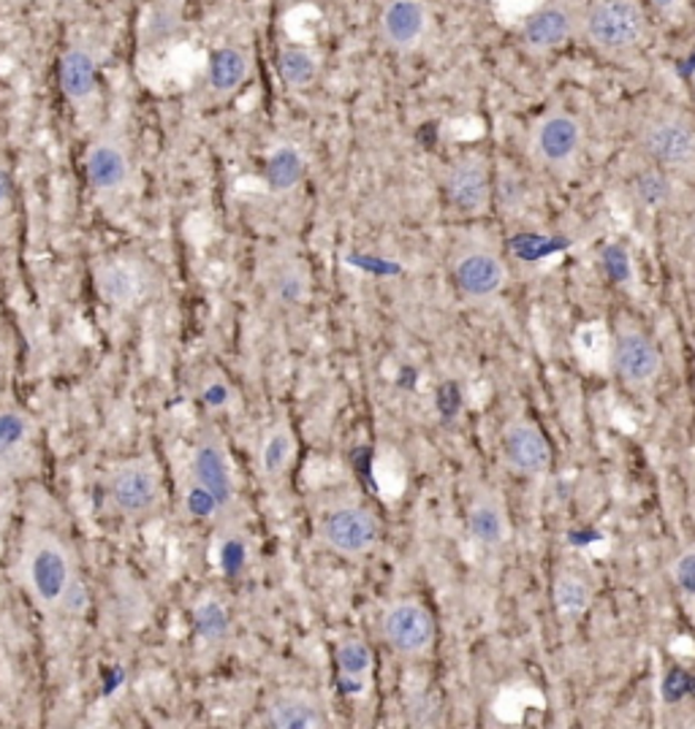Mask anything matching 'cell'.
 Returning <instances> with one entry per match:
<instances>
[{
  "label": "cell",
  "mask_w": 695,
  "mask_h": 729,
  "mask_svg": "<svg viewBox=\"0 0 695 729\" xmlns=\"http://www.w3.org/2000/svg\"><path fill=\"white\" fill-rule=\"evenodd\" d=\"M582 36L606 58H627L647 39V14L638 0H593L582 14Z\"/></svg>",
  "instance_id": "1"
},
{
  "label": "cell",
  "mask_w": 695,
  "mask_h": 729,
  "mask_svg": "<svg viewBox=\"0 0 695 729\" xmlns=\"http://www.w3.org/2000/svg\"><path fill=\"white\" fill-rule=\"evenodd\" d=\"M644 156L663 171L695 174V122L676 109H657L638 128Z\"/></svg>",
  "instance_id": "2"
},
{
  "label": "cell",
  "mask_w": 695,
  "mask_h": 729,
  "mask_svg": "<svg viewBox=\"0 0 695 729\" xmlns=\"http://www.w3.org/2000/svg\"><path fill=\"white\" fill-rule=\"evenodd\" d=\"M22 586L39 608H54L73 578L71 561L60 540L47 531H30L22 548Z\"/></svg>",
  "instance_id": "3"
},
{
  "label": "cell",
  "mask_w": 695,
  "mask_h": 729,
  "mask_svg": "<svg viewBox=\"0 0 695 729\" xmlns=\"http://www.w3.org/2000/svg\"><path fill=\"white\" fill-rule=\"evenodd\" d=\"M318 540L326 551L346 559H361L378 548L380 521L370 508L359 502L331 505L318 521Z\"/></svg>",
  "instance_id": "4"
},
{
  "label": "cell",
  "mask_w": 695,
  "mask_h": 729,
  "mask_svg": "<svg viewBox=\"0 0 695 729\" xmlns=\"http://www.w3.org/2000/svg\"><path fill=\"white\" fill-rule=\"evenodd\" d=\"M109 499L122 518L145 521L156 516L163 502L161 472L152 459L122 461L109 475Z\"/></svg>",
  "instance_id": "5"
},
{
  "label": "cell",
  "mask_w": 695,
  "mask_h": 729,
  "mask_svg": "<svg viewBox=\"0 0 695 729\" xmlns=\"http://www.w3.org/2000/svg\"><path fill=\"white\" fill-rule=\"evenodd\" d=\"M612 369L633 391L655 386L663 372V356L655 339L631 320H617L612 344Z\"/></svg>",
  "instance_id": "6"
},
{
  "label": "cell",
  "mask_w": 695,
  "mask_h": 729,
  "mask_svg": "<svg viewBox=\"0 0 695 729\" xmlns=\"http://www.w3.org/2000/svg\"><path fill=\"white\" fill-rule=\"evenodd\" d=\"M380 635L397 657L416 659L435 646V619L418 599H397L380 616Z\"/></svg>",
  "instance_id": "7"
},
{
  "label": "cell",
  "mask_w": 695,
  "mask_h": 729,
  "mask_svg": "<svg viewBox=\"0 0 695 729\" xmlns=\"http://www.w3.org/2000/svg\"><path fill=\"white\" fill-rule=\"evenodd\" d=\"M131 150L117 128H103L85 152V174L101 199H117L131 182Z\"/></svg>",
  "instance_id": "8"
},
{
  "label": "cell",
  "mask_w": 695,
  "mask_h": 729,
  "mask_svg": "<svg viewBox=\"0 0 695 729\" xmlns=\"http://www.w3.org/2000/svg\"><path fill=\"white\" fill-rule=\"evenodd\" d=\"M451 277L467 301H492L506 288L508 271L492 247L467 242L454 252Z\"/></svg>",
  "instance_id": "9"
},
{
  "label": "cell",
  "mask_w": 695,
  "mask_h": 729,
  "mask_svg": "<svg viewBox=\"0 0 695 729\" xmlns=\"http://www.w3.org/2000/svg\"><path fill=\"white\" fill-rule=\"evenodd\" d=\"M500 453L510 472L540 478L552 469V445L544 429L527 416H510L500 429Z\"/></svg>",
  "instance_id": "10"
},
{
  "label": "cell",
  "mask_w": 695,
  "mask_h": 729,
  "mask_svg": "<svg viewBox=\"0 0 695 729\" xmlns=\"http://www.w3.org/2000/svg\"><path fill=\"white\" fill-rule=\"evenodd\" d=\"M193 480L212 493L218 516L231 510L237 499V483H234L229 448L218 429H205L193 445Z\"/></svg>",
  "instance_id": "11"
},
{
  "label": "cell",
  "mask_w": 695,
  "mask_h": 729,
  "mask_svg": "<svg viewBox=\"0 0 695 729\" xmlns=\"http://www.w3.org/2000/svg\"><path fill=\"white\" fill-rule=\"evenodd\" d=\"M584 147V128L568 111H549L535 122L530 150L549 169H568Z\"/></svg>",
  "instance_id": "12"
},
{
  "label": "cell",
  "mask_w": 695,
  "mask_h": 729,
  "mask_svg": "<svg viewBox=\"0 0 695 729\" xmlns=\"http://www.w3.org/2000/svg\"><path fill=\"white\" fill-rule=\"evenodd\" d=\"M582 24L579 9L574 0H549L525 22L522 28V41L535 54L555 52L574 39L576 28Z\"/></svg>",
  "instance_id": "13"
},
{
  "label": "cell",
  "mask_w": 695,
  "mask_h": 729,
  "mask_svg": "<svg viewBox=\"0 0 695 729\" xmlns=\"http://www.w3.org/2000/svg\"><path fill=\"white\" fill-rule=\"evenodd\" d=\"M448 201L463 214H481L492 199L489 163L481 156L457 158L443 177Z\"/></svg>",
  "instance_id": "14"
},
{
  "label": "cell",
  "mask_w": 695,
  "mask_h": 729,
  "mask_svg": "<svg viewBox=\"0 0 695 729\" xmlns=\"http://www.w3.org/2000/svg\"><path fill=\"white\" fill-rule=\"evenodd\" d=\"M467 535L481 551L497 553L510 540V518L506 499L495 488H478L467 505Z\"/></svg>",
  "instance_id": "15"
},
{
  "label": "cell",
  "mask_w": 695,
  "mask_h": 729,
  "mask_svg": "<svg viewBox=\"0 0 695 729\" xmlns=\"http://www.w3.org/2000/svg\"><path fill=\"white\" fill-rule=\"evenodd\" d=\"M429 30V9L424 0H386L380 11V41L395 52H410Z\"/></svg>",
  "instance_id": "16"
},
{
  "label": "cell",
  "mask_w": 695,
  "mask_h": 729,
  "mask_svg": "<svg viewBox=\"0 0 695 729\" xmlns=\"http://www.w3.org/2000/svg\"><path fill=\"white\" fill-rule=\"evenodd\" d=\"M58 82L73 107H85L98 96V60L88 47L73 44L60 54Z\"/></svg>",
  "instance_id": "17"
},
{
  "label": "cell",
  "mask_w": 695,
  "mask_h": 729,
  "mask_svg": "<svg viewBox=\"0 0 695 729\" xmlns=\"http://www.w3.org/2000/svg\"><path fill=\"white\" fill-rule=\"evenodd\" d=\"M267 725L275 729H321L326 710L307 691H280L267 706Z\"/></svg>",
  "instance_id": "18"
},
{
  "label": "cell",
  "mask_w": 695,
  "mask_h": 729,
  "mask_svg": "<svg viewBox=\"0 0 695 729\" xmlns=\"http://www.w3.org/2000/svg\"><path fill=\"white\" fill-rule=\"evenodd\" d=\"M96 288L107 304L128 310L141 299L145 280L131 261H103L96 266Z\"/></svg>",
  "instance_id": "19"
},
{
  "label": "cell",
  "mask_w": 695,
  "mask_h": 729,
  "mask_svg": "<svg viewBox=\"0 0 695 729\" xmlns=\"http://www.w3.org/2000/svg\"><path fill=\"white\" fill-rule=\"evenodd\" d=\"M294 459H297V437H294L291 426L286 420L269 426L261 445H258V472H261L264 483H280Z\"/></svg>",
  "instance_id": "20"
},
{
  "label": "cell",
  "mask_w": 695,
  "mask_h": 729,
  "mask_svg": "<svg viewBox=\"0 0 695 729\" xmlns=\"http://www.w3.org/2000/svg\"><path fill=\"white\" fill-rule=\"evenodd\" d=\"M269 301L280 310H297L310 299V274L297 258H282L272 266L267 280Z\"/></svg>",
  "instance_id": "21"
},
{
  "label": "cell",
  "mask_w": 695,
  "mask_h": 729,
  "mask_svg": "<svg viewBox=\"0 0 695 729\" xmlns=\"http://www.w3.org/2000/svg\"><path fill=\"white\" fill-rule=\"evenodd\" d=\"M552 605L565 621H579L593 608V583L579 570H559L552 580Z\"/></svg>",
  "instance_id": "22"
},
{
  "label": "cell",
  "mask_w": 695,
  "mask_h": 729,
  "mask_svg": "<svg viewBox=\"0 0 695 729\" xmlns=\"http://www.w3.org/2000/svg\"><path fill=\"white\" fill-rule=\"evenodd\" d=\"M250 58L239 47H220L209 54L207 63V84L218 96H231L248 82Z\"/></svg>",
  "instance_id": "23"
},
{
  "label": "cell",
  "mask_w": 695,
  "mask_h": 729,
  "mask_svg": "<svg viewBox=\"0 0 695 729\" xmlns=\"http://www.w3.org/2000/svg\"><path fill=\"white\" fill-rule=\"evenodd\" d=\"M335 662H337V670H340L342 683L350 686V689H361L375 667V653L370 642L365 638H359V635H348V638L337 642Z\"/></svg>",
  "instance_id": "24"
},
{
  "label": "cell",
  "mask_w": 695,
  "mask_h": 729,
  "mask_svg": "<svg viewBox=\"0 0 695 729\" xmlns=\"http://www.w3.org/2000/svg\"><path fill=\"white\" fill-rule=\"evenodd\" d=\"M305 177V158L297 147L291 144H280L269 152L267 158V184L272 193L286 196L291 193L294 188L301 182Z\"/></svg>",
  "instance_id": "25"
},
{
  "label": "cell",
  "mask_w": 695,
  "mask_h": 729,
  "mask_svg": "<svg viewBox=\"0 0 695 729\" xmlns=\"http://www.w3.org/2000/svg\"><path fill=\"white\" fill-rule=\"evenodd\" d=\"M278 77L286 88L307 90L318 79V60L307 49L288 47L278 54Z\"/></svg>",
  "instance_id": "26"
},
{
  "label": "cell",
  "mask_w": 695,
  "mask_h": 729,
  "mask_svg": "<svg viewBox=\"0 0 695 729\" xmlns=\"http://www.w3.org/2000/svg\"><path fill=\"white\" fill-rule=\"evenodd\" d=\"M668 575H672V583L679 597L685 602H695V546H687L685 551L674 556Z\"/></svg>",
  "instance_id": "27"
},
{
  "label": "cell",
  "mask_w": 695,
  "mask_h": 729,
  "mask_svg": "<svg viewBox=\"0 0 695 729\" xmlns=\"http://www.w3.org/2000/svg\"><path fill=\"white\" fill-rule=\"evenodd\" d=\"M196 632L207 640H224L229 632V619H226V610L218 602H205L196 608L193 613Z\"/></svg>",
  "instance_id": "28"
},
{
  "label": "cell",
  "mask_w": 695,
  "mask_h": 729,
  "mask_svg": "<svg viewBox=\"0 0 695 729\" xmlns=\"http://www.w3.org/2000/svg\"><path fill=\"white\" fill-rule=\"evenodd\" d=\"M28 440V420L17 412H0V456L14 453Z\"/></svg>",
  "instance_id": "29"
},
{
  "label": "cell",
  "mask_w": 695,
  "mask_h": 729,
  "mask_svg": "<svg viewBox=\"0 0 695 729\" xmlns=\"http://www.w3.org/2000/svg\"><path fill=\"white\" fill-rule=\"evenodd\" d=\"M186 508L190 512V518H212L218 516V505H215L212 493L207 491L205 486H199L193 480V486L186 491Z\"/></svg>",
  "instance_id": "30"
},
{
  "label": "cell",
  "mask_w": 695,
  "mask_h": 729,
  "mask_svg": "<svg viewBox=\"0 0 695 729\" xmlns=\"http://www.w3.org/2000/svg\"><path fill=\"white\" fill-rule=\"evenodd\" d=\"M88 602H90V597H88V589H85L82 583H79L77 578H71L69 580V586H66V591L63 595H60V608H63V613H69V616H82L85 610H88Z\"/></svg>",
  "instance_id": "31"
},
{
  "label": "cell",
  "mask_w": 695,
  "mask_h": 729,
  "mask_svg": "<svg viewBox=\"0 0 695 729\" xmlns=\"http://www.w3.org/2000/svg\"><path fill=\"white\" fill-rule=\"evenodd\" d=\"M201 399H205V405L212 407V410H220V407H226L231 401L229 382L220 375H212L209 380H205V386H201Z\"/></svg>",
  "instance_id": "32"
},
{
  "label": "cell",
  "mask_w": 695,
  "mask_h": 729,
  "mask_svg": "<svg viewBox=\"0 0 695 729\" xmlns=\"http://www.w3.org/2000/svg\"><path fill=\"white\" fill-rule=\"evenodd\" d=\"M242 565H245L242 540H237V537H229V540L220 542V567H224V572L237 575L239 570H242Z\"/></svg>",
  "instance_id": "33"
},
{
  "label": "cell",
  "mask_w": 695,
  "mask_h": 729,
  "mask_svg": "<svg viewBox=\"0 0 695 729\" xmlns=\"http://www.w3.org/2000/svg\"><path fill=\"white\" fill-rule=\"evenodd\" d=\"M11 201V177L6 174V169H0V212L9 207Z\"/></svg>",
  "instance_id": "34"
},
{
  "label": "cell",
  "mask_w": 695,
  "mask_h": 729,
  "mask_svg": "<svg viewBox=\"0 0 695 729\" xmlns=\"http://www.w3.org/2000/svg\"><path fill=\"white\" fill-rule=\"evenodd\" d=\"M652 3H655L661 11H666V14H672V11L679 9L682 0H652Z\"/></svg>",
  "instance_id": "35"
},
{
  "label": "cell",
  "mask_w": 695,
  "mask_h": 729,
  "mask_svg": "<svg viewBox=\"0 0 695 729\" xmlns=\"http://www.w3.org/2000/svg\"><path fill=\"white\" fill-rule=\"evenodd\" d=\"M54 3H69V0H54Z\"/></svg>",
  "instance_id": "36"
}]
</instances>
